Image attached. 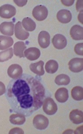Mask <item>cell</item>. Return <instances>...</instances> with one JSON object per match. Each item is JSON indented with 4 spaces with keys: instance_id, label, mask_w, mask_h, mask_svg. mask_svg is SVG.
<instances>
[{
    "instance_id": "obj_1",
    "label": "cell",
    "mask_w": 83,
    "mask_h": 134,
    "mask_svg": "<svg viewBox=\"0 0 83 134\" xmlns=\"http://www.w3.org/2000/svg\"><path fill=\"white\" fill-rule=\"evenodd\" d=\"M45 89L39 80L28 75H22L10 81L6 97L14 111L29 115L42 107Z\"/></svg>"
},
{
    "instance_id": "obj_2",
    "label": "cell",
    "mask_w": 83,
    "mask_h": 134,
    "mask_svg": "<svg viewBox=\"0 0 83 134\" xmlns=\"http://www.w3.org/2000/svg\"><path fill=\"white\" fill-rule=\"evenodd\" d=\"M43 109L44 112L47 114L53 115L57 112L58 107L53 99L51 98H48L45 99L43 102Z\"/></svg>"
},
{
    "instance_id": "obj_3",
    "label": "cell",
    "mask_w": 83,
    "mask_h": 134,
    "mask_svg": "<svg viewBox=\"0 0 83 134\" xmlns=\"http://www.w3.org/2000/svg\"><path fill=\"white\" fill-rule=\"evenodd\" d=\"M33 17L37 20L42 21L45 20L48 15V10L44 6H37L33 8L32 12Z\"/></svg>"
},
{
    "instance_id": "obj_4",
    "label": "cell",
    "mask_w": 83,
    "mask_h": 134,
    "mask_svg": "<svg viewBox=\"0 0 83 134\" xmlns=\"http://www.w3.org/2000/svg\"><path fill=\"white\" fill-rule=\"evenodd\" d=\"M33 126L38 130L45 129L49 124V119L43 115L39 114L36 115L33 118Z\"/></svg>"
},
{
    "instance_id": "obj_5",
    "label": "cell",
    "mask_w": 83,
    "mask_h": 134,
    "mask_svg": "<svg viewBox=\"0 0 83 134\" xmlns=\"http://www.w3.org/2000/svg\"><path fill=\"white\" fill-rule=\"evenodd\" d=\"M16 10L11 4H6L0 7V16L4 19H10L15 15Z\"/></svg>"
},
{
    "instance_id": "obj_6",
    "label": "cell",
    "mask_w": 83,
    "mask_h": 134,
    "mask_svg": "<svg viewBox=\"0 0 83 134\" xmlns=\"http://www.w3.org/2000/svg\"><path fill=\"white\" fill-rule=\"evenodd\" d=\"M69 70L73 72L81 71L83 69V59L80 58H74L71 59L68 63Z\"/></svg>"
},
{
    "instance_id": "obj_7",
    "label": "cell",
    "mask_w": 83,
    "mask_h": 134,
    "mask_svg": "<svg viewBox=\"0 0 83 134\" xmlns=\"http://www.w3.org/2000/svg\"><path fill=\"white\" fill-rule=\"evenodd\" d=\"M7 72L9 77L13 80H16L22 75V68L19 64H12L8 68Z\"/></svg>"
},
{
    "instance_id": "obj_8",
    "label": "cell",
    "mask_w": 83,
    "mask_h": 134,
    "mask_svg": "<svg viewBox=\"0 0 83 134\" xmlns=\"http://www.w3.org/2000/svg\"><path fill=\"white\" fill-rule=\"evenodd\" d=\"M52 42L54 47L58 49H62L67 45V40L65 37L61 34H57L52 39Z\"/></svg>"
},
{
    "instance_id": "obj_9",
    "label": "cell",
    "mask_w": 83,
    "mask_h": 134,
    "mask_svg": "<svg viewBox=\"0 0 83 134\" xmlns=\"http://www.w3.org/2000/svg\"><path fill=\"white\" fill-rule=\"evenodd\" d=\"M15 37L18 39L25 40L27 39L29 35V33L25 31L22 28V23L18 22L15 24Z\"/></svg>"
},
{
    "instance_id": "obj_10",
    "label": "cell",
    "mask_w": 83,
    "mask_h": 134,
    "mask_svg": "<svg viewBox=\"0 0 83 134\" xmlns=\"http://www.w3.org/2000/svg\"><path fill=\"white\" fill-rule=\"evenodd\" d=\"M39 45L43 49L49 47L50 43V36L48 32L42 31L39 33L38 37Z\"/></svg>"
},
{
    "instance_id": "obj_11",
    "label": "cell",
    "mask_w": 83,
    "mask_h": 134,
    "mask_svg": "<svg viewBox=\"0 0 83 134\" xmlns=\"http://www.w3.org/2000/svg\"><path fill=\"white\" fill-rule=\"evenodd\" d=\"M14 28V24L12 22H4L0 25V31L4 35L13 36Z\"/></svg>"
},
{
    "instance_id": "obj_12",
    "label": "cell",
    "mask_w": 83,
    "mask_h": 134,
    "mask_svg": "<svg viewBox=\"0 0 83 134\" xmlns=\"http://www.w3.org/2000/svg\"><path fill=\"white\" fill-rule=\"evenodd\" d=\"M24 55L29 60L33 61L37 60L40 57V50L37 48H29L25 50Z\"/></svg>"
},
{
    "instance_id": "obj_13",
    "label": "cell",
    "mask_w": 83,
    "mask_h": 134,
    "mask_svg": "<svg viewBox=\"0 0 83 134\" xmlns=\"http://www.w3.org/2000/svg\"><path fill=\"white\" fill-rule=\"evenodd\" d=\"M57 20L62 24H67L72 19V14L70 12L66 9L60 10L57 14Z\"/></svg>"
},
{
    "instance_id": "obj_14",
    "label": "cell",
    "mask_w": 83,
    "mask_h": 134,
    "mask_svg": "<svg viewBox=\"0 0 83 134\" xmlns=\"http://www.w3.org/2000/svg\"><path fill=\"white\" fill-rule=\"evenodd\" d=\"M83 32L82 27L79 25H74L71 28L70 35L73 40H81L83 39Z\"/></svg>"
},
{
    "instance_id": "obj_15",
    "label": "cell",
    "mask_w": 83,
    "mask_h": 134,
    "mask_svg": "<svg viewBox=\"0 0 83 134\" xmlns=\"http://www.w3.org/2000/svg\"><path fill=\"white\" fill-rule=\"evenodd\" d=\"M55 96L58 102L60 103L66 102L69 98L68 90L64 87L59 88L55 92Z\"/></svg>"
},
{
    "instance_id": "obj_16",
    "label": "cell",
    "mask_w": 83,
    "mask_h": 134,
    "mask_svg": "<svg viewBox=\"0 0 83 134\" xmlns=\"http://www.w3.org/2000/svg\"><path fill=\"white\" fill-rule=\"evenodd\" d=\"M69 118L74 124H78L83 123V112L78 109H74L69 114Z\"/></svg>"
},
{
    "instance_id": "obj_17",
    "label": "cell",
    "mask_w": 83,
    "mask_h": 134,
    "mask_svg": "<svg viewBox=\"0 0 83 134\" xmlns=\"http://www.w3.org/2000/svg\"><path fill=\"white\" fill-rule=\"evenodd\" d=\"M44 62L40 60L37 63H32L29 66V68L33 72L39 76H42L44 74Z\"/></svg>"
},
{
    "instance_id": "obj_18",
    "label": "cell",
    "mask_w": 83,
    "mask_h": 134,
    "mask_svg": "<svg viewBox=\"0 0 83 134\" xmlns=\"http://www.w3.org/2000/svg\"><path fill=\"white\" fill-rule=\"evenodd\" d=\"M9 120L12 124L20 125L25 123L26 117L24 115L21 113L13 114L10 116Z\"/></svg>"
},
{
    "instance_id": "obj_19",
    "label": "cell",
    "mask_w": 83,
    "mask_h": 134,
    "mask_svg": "<svg viewBox=\"0 0 83 134\" xmlns=\"http://www.w3.org/2000/svg\"><path fill=\"white\" fill-rule=\"evenodd\" d=\"M24 42H16L14 46V54L15 56L20 58L25 57L24 55V51L26 49Z\"/></svg>"
},
{
    "instance_id": "obj_20",
    "label": "cell",
    "mask_w": 83,
    "mask_h": 134,
    "mask_svg": "<svg viewBox=\"0 0 83 134\" xmlns=\"http://www.w3.org/2000/svg\"><path fill=\"white\" fill-rule=\"evenodd\" d=\"M13 40L9 37L0 35V50H4L12 46Z\"/></svg>"
},
{
    "instance_id": "obj_21",
    "label": "cell",
    "mask_w": 83,
    "mask_h": 134,
    "mask_svg": "<svg viewBox=\"0 0 83 134\" xmlns=\"http://www.w3.org/2000/svg\"><path fill=\"white\" fill-rule=\"evenodd\" d=\"M45 68L47 72L53 74L56 72L58 69V63L56 61L53 60H49L46 64Z\"/></svg>"
},
{
    "instance_id": "obj_22",
    "label": "cell",
    "mask_w": 83,
    "mask_h": 134,
    "mask_svg": "<svg viewBox=\"0 0 83 134\" xmlns=\"http://www.w3.org/2000/svg\"><path fill=\"white\" fill-rule=\"evenodd\" d=\"M22 25L25 29L29 31H33L36 28V24L34 21L29 17H26L23 19Z\"/></svg>"
},
{
    "instance_id": "obj_23",
    "label": "cell",
    "mask_w": 83,
    "mask_h": 134,
    "mask_svg": "<svg viewBox=\"0 0 83 134\" xmlns=\"http://www.w3.org/2000/svg\"><path fill=\"white\" fill-rule=\"evenodd\" d=\"M71 95L73 99L76 100H80L83 99V88L79 86L73 87L71 91Z\"/></svg>"
},
{
    "instance_id": "obj_24",
    "label": "cell",
    "mask_w": 83,
    "mask_h": 134,
    "mask_svg": "<svg viewBox=\"0 0 83 134\" xmlns=\"http://www.w3.org/2000/svg\"><path fill=\"white\" fill-rule=\"evenodd\" d=\"M55 81L58 85H67L69 83L70 80L68 75L62 74L57 75Z\"/></svg>"
},
{
    "instance_id": "obj_25",
    "label": "cell",
    "mask_w": 83,
    "mask_h": 134,
    "mask_svg": "<svg viewBox=\"0 0 83 134\" xmlns=\"http://www.w3.org/2000/svg\"><path fill=\"white\" fill-rule=\"evenodd\" d=\"M13 56V49L10 48L9 49L0 52V62H3L11 59Z\"/></svg>"
},
{
    "instance_id": "obj_26",
    "label": "cell",
    "mask_w": 83,
    "mask_h": 134,
    "mask_svg": "<svg viewBox=\"0 0 83 134\" xmlns=\"http://www.w3.org/2000/svg\"><path fill=\"white\" fill-rule=\"evenodd\" d=\"M83 43H80L76 44L74 47V51L76 54L80 56H83Z\"/></svg>"
},
{
    "instance_id": "obj_27",
    "label": "cell",
    "mask_w": 83,
    "mask_h": 134,
    "mask_svg": "<svg viewBox=\"0 0 83 134\" xmlns=\"http://www.w3.org/2000/svg\"><path fill=\"white\" fill-rule=\"evenodd\" d=\"M24 133V131L22 129L19 128V127H15V128H13L11 130H10L9 134H23Z\"/></svg>"
},
{
    "instance_id": "obj_28",
    "label": "cell",
    "mask_w": 83,
    "mask_h": 134,
    "mask_svg": "<svg viewBox=\"0 0 83 134\" xmlns=\"http://www.w3.org/2000/svg\"><path fill=\"white\" fill-rule=\"evenodd\" d=\"M76 8L78 11H83V1H78L76 3Z\"/></svg>"
},
{
    "instance_id": "obj_29",
    "label": "cell",
    "mask_w": 83,
    "mask_h": 134,
    "mask_svg": "<svg viewBox=\"0 0 83 134\" xmlns=\"http://www.w3.org/2000/svg\"><path fill=\"white\" fill-rule=\"evenodd\" d=\"M61 2L62 3V4L66 6H70L73 4L74 1V0H67V1H61Z\"/></svg>"
},
{
    "instance_id": "obj_30",
    "label": "cell",
    "mask_w": 83,
    "mask_h": 134,
    "mask_svg": "<svg viewBox=\"0 0 83 134\" xmlns=\"http://www.w3.org/2000/svg\"><path fill=\"white\" fill-rule=\"evenodd\" d=\"M14 2L18 6L22 7L26 4L27 1H15L14 0Z\"/></svg>"
},
{
    "instance_id": "obj_31",
    "label": "cell",
    "mask_w": 83,
    "mask_h": 134,
    "mask_svg": "<svg viewBox=\"0 0 83 134\" xmlns=\"http://www.w3.org/2000/svg\"><path fill=\"white\" fill-rule=\"evenodd\" d=\"M6 91L5 86L3 82L0 81V96L4 94Z\"/></svg>"
},
{
    "instance_id": "obj_32",
    "label": "cell",
    "mask_w": 83,
    "mask_h": 134,
    "mask_svg": "<svg viewBox=\"0 0 83 134\" xmlns=\"http://www.w3.org/2000/svg\"><path fill=\"white\" fill-rule=\"evenodd\" d=\"M74 133L75 134H83V125L78 127Z\"/></svg>"
},
{
    "instance_id": "obj_33",
    "label": "cell",
    "mask_w": 83,
    "mask_h": 134,
    "mask_svg": "<svg viewBox=\"0 0 83 134\" xmlns=\"http://www.w3.org/2000/svg\"><path fill=\"white\" fill-rule=\"evenodd\" d=\"M73 133V130H66L63 133H67V134H72Z\"/></svg>"
}]
</instances>
